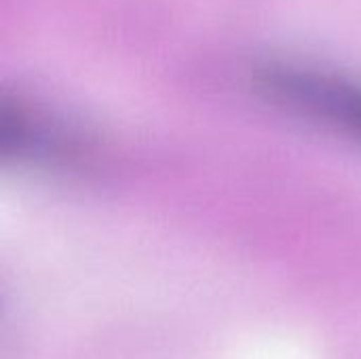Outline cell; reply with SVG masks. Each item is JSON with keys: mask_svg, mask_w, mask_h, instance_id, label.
<instances>
[{"mask_svg": "<svg viewBox=\"0 0 361 359\" xmlns=\"http://www.w3.org/2000/svg\"><path fill=\"white\" fill-rule=\"evenodd\" d=\"M252 85L275 108L361 146V78L302 57L256 63Z\"/></svg>", "mask_w": 361, "mask_h": 359, "instance_id": "1", "label": "cell"}, {"mask_svg": "<svg viewBox=\"0 0 361 359\" xmlns=\"http://www.w3.org/2000/svg\"><path fill=\"white\" fill-rule=\"evenodd\" d=\"M80 148L78 129L61 112L23 93L0 102V152L19 163H57Z\"/></svg>", "mask_w": 361, "mask_h": 359, "instance_id": "2", "label": "cell"}]
</instances>
